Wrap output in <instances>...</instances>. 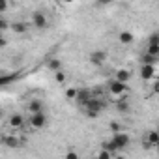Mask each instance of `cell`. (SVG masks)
I'll return each mask as SVG.
<instances>
[{
    "instance_id": "obj_1",
    "label": "cell",
    "mask_w": 159,
    "mask_h": 159,
    "mask_svg": "<svg viewBox=\"0 0 159 159\" xmlns=\"http://www.w3.org/2000/svg\"><path fill=\"white\" fill-rule=\"evenodd\" d=\"M125 92H127V83H122V81H118V79H112V81L109 83V94L112 98L122 99L125 96Z\"/></svg>"
},
{
    "instance_id": "obj_2",
    "label": "cell",
    "mask_w": 159,
    "mask_h": 159,
    "mask_svg": "<svg viewBox=\"0 0 159 159\" xmlns=\"http://www.w3.org/2000/svg\"><path fill=\"white\" fill-rule=\"evenodd\" d=\"M84 107H86V116H88V118H98L99 112H101V109H103V101L92 98Z\"/></svg>"
},
{
    "instance_id": "obj_3",
    "label": "cell",
    "mask_w": 159,
    "mask_h": 159,
    "mask_svg": "<svg viewBox=\"0 0 159 159\" xmlns=\"http://www.w3.org/2000/svg\"><path fill=\"white\" fill-rule=\"evenodd\" d=\"M30 125L34 129H41L47 125V114L45 111H39V112H32L30 114Z\"/></svg>"
},
{
    "instance_id": "obj_4",
    "label": "cell",
    "mask_w": 159,
    "mask_h": 159,
    "mask_svg": "<svg viewBox=\"0 0 159 159\" xmlns=\"http://www.w3.org/2000/svg\"><path fill=\"white\" fill-rule=\"evenodd\" d=\"M112 144L116 146V150H122V148H125V146L129 144V135H127V133H124V131H118V133H114V137H112Z\"/></svg>"
},
{
    "instance_id": "obj_5",
    "label": "cell",
    "mask_w": 159,
    "mask_h": 159,
    "mask_svg": "<svg viewBox=\"0 0 159 159\" xmlns=\"http://www.w3.org/2000/svg\"><path fill=\"white\" fill-rule=\"evenodd\" d=\"M32 25H34L38 30H43V28H47V26H49V21H47L45 13H41V11H36V13L32 15Z\"/></svg>"
},
{
    "instance_id": "obj_6",
    "label": "cell",
    "mask_w": 159,
    "mask_h": 159,
    "mask_svg": "<svg viewBox=\"0 0 159 159\" xmlns=\"http://www.w3.org/2000/svg\"><path fill=\"white\" fill-rule=\"evenodd\" d=\"M155 77V67H153V64H142V67H140V79L142 81H152V79Z\"/></svg>"
},
{
    "instance_id": "obj_7",
    "label": "cell",
    "mask_w": 159,
    "mask_h": 159,
    "mask_svg": "<svg viewBox=\"0 0 159 159\" xmlns=\"http://www.w3.org/2000/svg\"><path fill=\"white\" fill-rule=\"evenodd\" d=\"M90 62H92L94 66L105 64V62H107V52H105V51H94V52H90Z\"/></svg>"
},
{
    "instance_id": "obj_8",
    "label": "cell",
    "mask_w": 159,
    "mask_h": 159,
    "mask_svg": "<svg viewBox=\"0 0 159 159\" xmlns=\"http://www.w3.org/2000/svg\"><path fill=\"white\" fill-rule=\"evenodd\" d=\"M8 124H10V127H13V129H21V127L25 125V116H23V114H11L10 120H8Z\"/></svg>"
},
{
    "instance_id": "obj_9",
    "label": "cell",
    "mask_w": 159,
    "mask_h": 159,
    "mask_svg": "<svg viewBox=\"0 0 159 159\" xmlns=\"http://www.w3.org/2000/svg\"><path fill=\"white\" fill-rule=\"evenodd\" d=\"M118 39H120V43H122V45H131V43L135 41V36H133V32L122 30V32L118 34Z\"/></svg>"
},
{
    "instance_id": "obj_10",
    "label": "cell",
    "mask_w": 159,
    "mask_h": 159,
    "mask_svg": "<svg viewBox=\"0 0 159 159\" xmlns=\"http://www.w3.org/2000/svg\"><path fill=\"white\" fill-rule=\"evenodd\" d=\"M157 142H159V133H157V131H150V133H148V139H146V142H144V148H148V146H157Z\"/></svg>"
},
{
    "instance_id": "obj_11",
    "label": "cell",
    "mask_w": 159,
    "mask_h": 159,
    "mask_svg": "<svg viewBox=\"0 0 159 159\" xmlns=\"http://www.w3.org/2000/svg\"><path fill=\"white\" fill-rule=\"evenodd\" d=\"M90 99H92V94H90L88 90H79V96H77V103H81V105H86Z\"/></svg>"
},
{
    "instance_id": "obj_12",
    "label": "cell",
    "mask_w": 159,
    "mask_h": 159,
    "mask_svg": "<svg viewBox=\"0 0 159 159\" xmlns=\"http://www.w3.org/2000/svg\"><path fill=\"white\" fill-rule=\"evenodd\" d=\"M39 111H45L43 103H41L39 99H32V101L28 103V112L32 114V112H39Z\"/></svg>"
},
{
    "instance_id": "obj_13",
    "label": "cell",
    "mask_w": 159,
    "mask_h": 159,
    "mask_svg": "<svg viewBox=\"0 0 159 159\" xmlns=\"http://www.w3.org/2000/svg\"><path fill=\"white\" fill-rule=\"evenodd\" d=\"M11 30H13L15 34H25V32L28 30V25H26V23H23V21H17V23H13V25H11Z\"/></svg>"
},
{
    "instance_id": "obj_14",
    "label": "cell",
    "mask_w": 159,
    "mask_h": 159,
    "mask_svg": "<svg viewBox=\"0 0 159 159\" xmlns=\"http://www.w3.org/2000/svg\"><path fill=\"white\" fill-rule=\"evenodd\" d=\"M114 79H118V81H122V83H127L129 79H131V73L127 69H118L116 75H114Z\"/></svg>"
},
{
    "instance_id": "obj_15",
    "label": "cell",
    "mask_w": 159,
    "mask_h": 159,
    "mask_svg": "<svg viewBox=\"0 0 159 159\" xmlns=\"http://www.w3.org/2000/svg\"><path fill=\"white\" fill-rule=\"evenodd\" d=\"M66 81H67V75L64 73V69L54 71V83H56V84H64Z\"/></svg>"
},
{
    "instance_id": "obj_16",
    "label": "cell",
    "mask_w": 159,
    "mask_h": 159,
    "mask_svg": "<svg viewBox=\"0 0 159 159\" xmlns=\"http://www.w3.org/2000/svg\"><path fill=\"white\" fill-rule=\"evenodd\" d=\"M4 144H6L8 148H17V146H19V139L13 137V135H8V137H4Z\"/></svg>"
},
{
    "instance_id": "obj_17",
    "label": "cell",
    "mask_w": 159,
    "mask_h": 159,
    "mask_svg": "<svg viewBox=\"0 0 159 159\" xmlns=\"http://www.w3.org/2000/svg\"><path fill=\"white\" fill-rule=\"evenodd\" d=\"M47 69H51V71L54 73V71L62 69V62H60V60H56V58H54V60H49V62H47Z\"/></svg>"
},
{
    "instance_id": "obj_18",
    "label": "cell",
    "mask_w": 159,
    "mask_h": 159,
    "mask_svg": "<svg viewBox=\"0 0 159 159\" xmlns=\"http://www.w3.org/2000/svg\"><path fill=\"white\" fill-rule=\"evenodd\" d=\"M77 96H79V90H77V88H67V90H66V99L77 101Z\"/></svg>"
},
{
    "instance_id": "obj_19",
    "label": "cell",
    "mask_w": 159,
    "mask_h": 159,
    "mask_svg": "<svg viewBox=\"0 0 159 159\" xmlns=\"http://www.w3.org/2000/svg\"><path fill=\"white\" fill-rule=\"evenodd\" d=\"M148 54L152 56H159V43H148Z\"/></svg>"
},
{
    "instance_id": "obj_20",
    "label": "cell",
    "mask_w": 159,
    "mask_h": 159,
    "mask_svg": "<svg viewBox=\"0 0 159 159\" xmlns=\"http://www.w3.org/2000/svg\"><path fill=\"white\" fill-rule=\"evenodd\" d=\"M111 155H112V152H109L107 148H103L101 152H98V157H99V159H109Z\"/></svg>"
},
{
    "instance_id": "obj_21",
    "label": "cell",
    "mask_w": 159,
    "mask_h": 159,
    "mask_svg": "<svg viewBox=\"0 0 159 159\" xmlns=\"http://www.w3.org/2000/svg\"><path fill=\"white\" fill-rule=\"evenodd\" d=\"M109 127H111V129H112L114 133H118V131H122V125H120L118 122H111V125H109Z\"/></svg>"
},
{
    "instance_id": "obj_22",
    "label": "cell",
    "mask_w": 159,
    "mask_h": 159,
    "mask_svg": "<svg viewBox=\"0 0 159 159\" xmlns=\"http://www.w3.org/2000/svg\"><path fill=\"white\" fill-rule=\"evenodd\" d=\"M8 4H10L8 0H0V11H2V13L8 11Z\"/></svg>"
},
{
    "instance_id": "obj_23",
    "label": "cell",
    "mask_w": 159,
    "mask_h": 159,
    "mask_svg": "<svg viewBox=\"0 0 159 159\" xmlns=\"http://www.w3.org/2000/svg\"><path fill=\"white\" fill-rule=\"evenodd\" d=\"M66 159H79V153L71 150V152H67V153H66Z\"/></svg>"
},
{
    "instance_id": "obj_24",
    "label": "cell",
    "mask_w": 159,
    "mask_h": 159,
    "mask_svg": "<svg viewBox=\"0 0 159 159\" xmlns=\"http://www.w3.org/2000/svg\"><path fill=\"white\" fill-rule=\"evenodd\" d=\"M148 43H159V34H152Z\"/></svg>"
},
{
    "instance_id": "obj_25",
    "label": "cell",
    "mask_w": 159,
    "mask_h": 159,
    "mask_svg": "<svg viewBox=\"0 0 159 159\" xmlns=\"http://www.w3.org/2000/svg\"><path fill=\"white\" fill-rule=\"evenodd\" d=\"M0 28H2V30H6V28H8V21H6V19L0 21Z\"/></svg>"
},
{
    "instance_id": "obj_26",
    "label": "cell",
    "mask_w": 159,
    "mask_h": 159,
    "mask_svg": "<svg viewBox=\"0 0 159 159\" xmlns=\"http://www.w3.org/2000/svg\"><path fill=\"white\" fill-rule=\"evenodd\" d=\"M152 88H153V92H155V94H159V81H155Z\"/></svg>"
},
{
    "instance_id": "obj_27",
    "label": "cell",
    "mask_w": 159,
    "mask_h": 159,
    "mask_svg": "<svg viewBox=\"0 0 159 159\" xmlns=\"http://www.w3.org/2000/svg\"><path fill=\"white\" fill-rule=\"evenodd\" d=\"M64 2H66V4H73V2H75V0H64Z\"/></svg>"
},
{
    "instance_id": "obj_28",
    "label": "cell",
    "mask_w": 159,
    "mask_h": 159,
    "mask_svg": "<svg viewBox=\"0 0 159 159\" xmlns=\"http://www.w3.org/2000/svg\"><path fill=\"white\" fill-rule=\"evenodd\" d=\"M99 2H105L107 4V2H112V0H99Z\"/></svg>"
},
{
    "instance_id": "obj_29",
    "label": "cell",
    "mask_w": 159,
    "mask_h": 159,
    "mask_svg": "<svg viewBox=\"0 0 159 159\" xmlns=\"http://www.w3.org/2000/svg\"><path fill=\"white\" fill-rule=\"evenodd\" d=\"M157 148H159V142H157Z\"/></svg>"
}]
</instances>
